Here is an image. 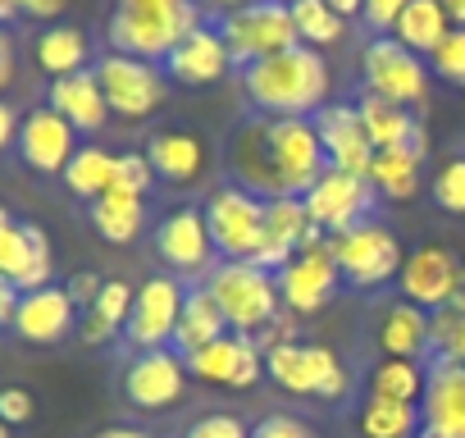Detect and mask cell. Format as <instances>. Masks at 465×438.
<instances>
[{
  "label": "cell",
  "instance_id": "49",
  "mask_svg": "<svg viewBox=\"0 0 465 438\" xmlns=\"http://www.w3.org/2000/svg\"><path fill=\"white\" fill-rule=\"evenodd\" d=\"M19 128H24L19 110H15L10 101H0V151H5V146H15V142H19Z\"/></svg>",
  "mask_w": 465,
  "mask_h": 438
},
{
  "label": "cell",
  "instance_id": "9",
  "mask_svg": "<svg viewBox=\"0 0 465 438\" xmlns=\"http://www.w3.org/2000/svg\"><path fill=\"white\" fill-rule=\"evenodd\" d=\"M329 252H333V261H338V270L351 288H379V284L397 279L401 265H406V252H401L397 234L388 224H374V219L329 238Z\"/></svg>",
  "mask_w": 465,
  "mask_h": 438
},
{
  "label": "cell",
  "instance_id": "13",
  "mask_svg": "<svg viewBox=\"0 0 465 438\" xmlns=\"http://www.w3.org/2000/svg\"><path fill=\"white\" fill-rule=\"evenodd\" d=\"M306 210H311V224H320L329 238L356 229L370 219L374 210V183L370 178H356V174H342V169H324L320 183L302 196Z\"/></svg>",
  "mask_w": 465,
  "mask_h": 438
},
{
  "label": "cell",
  "instance_id": "54",
  "mask_svg": "<svg viewBox=\"0 0 465 438\" xmlns=\"http://www.w3.org/2000/svg\"><path fill=\"white\" fill-rule=\"evenodd\" d=\"M442 10L451 15V24H456V28H465V0H442Z\"/></svg>",
  "mask_w": 465,
  "mask_h": 438
},
{
  "label": "cell",
  "instance_id": "57",
  "mask_svg": "<svg viewBox=\"0 0 465 438\" xmlns=\"http://www.w3.org/2000/svg\"><path fill=\"white\" fill-rule=\"evenodd\" d=\"M15 15H19V0H0V28H5Z\"/></svg>",
  "mask_w": 465,
  "mask_h": 438
},
{
  "label": "cell",
  "instance_id": "17",
  "mask_svg": "<svg viewBox=\"0 0 465 438\" xmlns=\"http://www.w3.org/2000/svg\"><path fill=\"white\" fill-rule=\"evenodd\" d=\"M51 238L37 224H19V219L0 205V274L15 279L19 293H37L51 284Z\"/></svg>",
  "mask_w": 465,
  "mask_h": 438
},
{
  "label": "cell",
  "instance_id": "59",
  "mask_svg": "<svg viewBox=\"0 0 465 438\" xmlns=\"http://www.w3.org/2000/svg\"><path fill=\"white\" fill-rule=\"evenodd\" d=\"M283 5H292V0H283Z\"/></svg>",
  "mask_w": 465,
  "mask_h": 438
},
{
  "label": "cell",
  "instance_id": "44",
  "mask_svg": "<svg viewBox=\"0 0 465 438\" xmlns=\"http://www.w3.org/2000/svg\"><path fill=\"white\" fill-rule=\"evenodd\" d=\"M406 5H411V0H365L361 19H365V28H370L374 37H388V33L397 28V19L406 15Z\"/></svg>",
  "mask_w": 465,
  "mask_h": 438
},
{
  "label": "cell",
  "instance_id": "43",
  "mask_svg": "<svg viewBox=\"0 0 465 438\" xmlns=\"http://www.w3.org/2000/svg\"><path fill=\"white\" fill-rule=\"evenodd\" d=\"M183 438H252V429L238 420V415H228V411H210V415H196Z\"/></svg>",
  "mask_w": 465,
  "mask_h": 438
},
{
  "label": "cell",
  "instance_id": "29",
  "mask_svg": "<svg viewBox=\"0 0 465 438\" xmlns=\"http://www.w3.org/2000/svg\"><path fill=\"white\" fill-rule=\"evenodd\" d=\"M451 15L442 10V0H411L406 5V15L397 19V28H392V37L406 46V51H415V55H433L447 37H451Z\"/></svg>",
  "mask_w": 465,
  "mask_h": 438
},
{
  "label": "cell",
  "instance_id": "7",
  "mask_svg": "<svg viewBox=\"0 0 465 438\" xmlns=\"http://www.w3.org/2000/svg\"><path fill=\"white\" fill-rule=\"evenodd\" d=\"M92 74H96V83L105 92L110 114H119V119H151L169 96V74L160 65H151V60H137V55L110 51V55L96 60Z\"/></svg>",
  "mask_w": 465,
  "mask_h": 438
},
{
  "label": "cell",
  "instance_id": "4",
  "mask_svg": "<svg viewBox=\"0 0 465 438\" xmlns=\"http://www.w3.org/2000/svg\"><path fill=\"white\" fill-rule=\"evenodd\" d=\"M201 288L214 297V306L223 311L232 333H261L279 311H283V293H279V274L252 265V261H219Z\"/></svg>",
  "mask_w": 465,
  "mask_h": 438
},
{
  "label": "cell",
  "instance_id": "52",
  "mask_svg": "<svg viewBox=\"0 0 465 438\" xmlns=\"http://www.w3.org/2000/svg\"><path fill=\"white\" fill-rule=\"evenodd\" d=\"M205 10H214L219 19H228V15H238V10H252V5H261V0H201Z\"/></svg>",
  "mask_w": 465,
  "mask_h": 438
},
{
  "label": "cell",
  "instance_id": "19",
  "mask_svg": "<svg viewBox=\"0 0 465 438\" xmlns=\"http://www.w3.org/2000/svg\"><path fill=\"white\" fill-rule=\"evenodd\" d=\"M183 361H187V374L205 383H228V388H252L265 374V352L256 347L252 333H223Z\"/></svg>",
  "mask_w": 465,
  "mask_h": 438
},
{
  "label": "cell",
  "instance_id": "5",
  "mask_svg": "<svg viewBox=\"0 0 465 438\" xmlns=\"http://www.w3.org/2000/svg\"><path fill=\"white\" fill-rule=\"evenodd\" d=\"M201 214H205V229H210L219 261H252L256 265V256L265 247V201L261 196H252L238 183H219L205 196Z\"/></svg>",
  "mask_w": 465,
  "mask_h": 438
},
{
  "label": "cell",
  "instance_id": "26",
  "mask_svg": "<svg viewBox=\"0 0 465 438\" xmlns=\"http://www.w3.org/2000/svg\"><path fill=\"white\" fill-rule=\"evenodd\" d=\"M51 110H55L60 119H69L74 133H101L105 119H110L105 92H101L96 74H87V69L51 83Z\"/></svg>",
  "mask_w": 465,
  "mask_h": 438
},
{
  "label": "cell",
  "instance_id": "58",
  "mask_svg": "<svg viewBox=\"0 0 465 438\" xmlns=\"http://www.w3.org/2000/svg\"><path fill=\"white\" fill-rule=\"evenodd\" d=\"M0 438H10V424L5 420H0Z\"/></svg>",
  "mask_w": 465,
  "mask_h": 438
},
{
  "label": "cell",
  "instance_id": "51",
  "mask_svg": "<svg viewBox=\"0 0 465 438\" xmlns=\"http://www.w3.org/2000/svg\"><path fill=\"white\" fill-rule=\"evenodd\" d=\"M10 83H15V42L0 28V87H10Z\"/></svg>",
  "mask_w": 465,
  "mask_h": 438
},
{
  "label": "cell",
  "instance_id": "8",
  "mask_svg": "<svg viewBox=\"0 0 465 438\" xmlns=\"http://www.w3.org/2000/svg\"><path fill=\"white\" fill-rule=\"evenodd\" d=\"M214 28H219V37L228 42L232 60H238L242 69L256 65V60H270L279 51L302 46L297 24H292V5H283V0H261V5H252V10H238V15L219 19Z\"/></svg>",
  "mask_w": 465,
  "mask_h": 438
},
{
  "label": "cell",
  "instance_id": "11",
  "mask_svg": "<svg viewBox=\"0 0 465 438\" xmlns=\"http://www.w3.org/2000/svg\"><path fill=\"white\" fill-rule=\"evenodd\" d=\"M155 256L173 270V279H196V284L219 265L201 205H178L160 219L155 224Z\"/></svg>",
  "mask_w": 465,
  "mask_h": 438
},
{
  "label": "cell",
  "instance_id": "46",
  "mask_svg": "<svg viewBox=\"0 0 465 438\" xmlns=\"http://www.w3.org/2000/svg\"><path fill=\"white\" fill-rule=\"evenodd\" d=\"M33 411H37V402H33V393L28 388H0V420H5L10 429H19V424H28L33 420Z\"/></svg>",
  "mask_w": 465,
  "mask_h": 438
},
{
  "label": "cell",
  "instance_id": "45",
  "mask_svg": "<svg viewBox=\"0 0 465 438\" xmlns=\"http://www.w3.org/2000/svg\"><path fill=\"white\" fill-rule=\"evenodd\" d=\"M252 438H320L302 415H288V411H274V415H265L256 429H252Z\"/></svg>",
  "mask_w": 465,
  "mask_h": 438
},
{
  "label": "cell",
  "instance_id": "27",
  "mask_svg": "<svg viewBox=\"0 0 465 438\" xmlns=\"http://www.w3.org/2000/svg\"><path fill=\"white\" fill-rule=\"evenodd\" d=\"M223 333H232L228 320H223V311L214 306V297L201 284H192L187 288V302H183V315H178V329H173V352L178 356H192V352L210 347Z\"/></svg>",
  "mask_w": 465,
  "mask_h": 438
},
{
  "label": "cell",
  "instance_id": "55",
  "mask_svg": "<svg viewBox=\"0 0 465 438\" xmlns=\"http://www.w3.org/2000/svg\"><path fill=\"white\" fill-rule=\"evenodd\" d=\"M329 5H333L342 19H351V15H361V5H365V0H329Z\"/></svg>",
  "mask_w": 465,
  "mask_h": 438
},
{
  "label": "cell",
  "instance_id": "2",
  "mask_svg": "<svg viewBox=\"0 0 465 438\" xmlns=\"http://www.w3.org/2000/svg\"><path fill=\"white\" fill-rule=\"evenodd\" d=\"M333 74L324 51L292 46L242 69V96L265 119H315L329 105Z\"/></svg>",
  "mask_w": 465,
  "mask_h": 438
},
{
  "label": "cell",
  "instance_id": "40",
  "mask_svg": "<svg viewBox=\"0 0 465 438\" xmlns=\"http://www.w3.org/2000/svg\"><path fill=\"white\" fill-rule=\"evenodd\" d=\"M433 201L447 214H465V155H451L433 174Z\"/></svg>",
  "mask_w": 465,
  "mask_h": 438
},
{
  "label": "cell",
  "instance_id": "41",
  "mask_svg": "<svg viewBox=\"0 0 465 438\" xmlns=\"http://www.w3.org/2000/svg\"><path fill=\"white\" fill-rule=\"evenodd\" d=\"M429 69H433V78H438V83H447V87H460V92H465V28H451V37L429 55Z\"/></svg>",
  "mask_w": 465,
  "mask_h": 438
},
{
  "label": "cell",
  "instance_id": "47",
  "mask_svg": "<svg viewBox=\"0 0 465 438\" xmlns=\"http://www.w3.org/2000/svg\"><path fill=\"white\" fill-rule=\"evenodd\" d=\"M101 288H105V279H101V274H87V270L69 279V297H74V306H92V302L101 297Z\"/></svg>",
  "mask_w": 465,
  "mask_h": 438
},
{
  "label": "cell",
  "instance_id": "31",
  "mask_svg": "<svg viewBox=\"0 0 465 438\" xmlns=\"http://www.w3.org/2000/svg\"><path fill=\"white\" fill-rule=\"evenodd\" d=\"M356 110H361V124H365L374 151H406L411 137H415V128H420V119L406 105H392V101L370 96V92L356 101Z\"/></svg>",
  "mask_w": 465,
  "mask_h": 438
},
{
  "label": "cell",
  "instance_id": "21",
  "mask_svg": "<svg viewBox=\"0 0 465 438\" xmlns=\"http://www.w3.org/2000/svg\"><path fill=\"white\" fill-rule=\"evenodd\" d=\"M232 51L228 42L219 37L214 24H196L169 55H164V74L183 87H210V83H223L232 74Z\"/></svg>",
  "mask_w": 465,
  "mask_h": 438
},
{
  "label": "cell",
  "instance_id": "53",
  "mask_svg": "<svg viewBox=\"0 0 465 438\" xmlns=\"http://www.w3.org/2000/svg\"><path fill=\"white\" fill-rule=\"evenodd\" d=\"M92 438H155L151 429H137V424H105L101 433H92Z\"/></svg>",
  "mask_w": 465,
  "mask_h": 438
},
{
  "label": "cell",
  "instance_id": "42",
  "mask_svg": "<svg viewBox=\"0 0 465 438\" xmlns=\"http://www.w3.org/2000/svg\"><path fill=\"white\" fill-rule=\"evenodd\" d=\"M155 183V169L142 151H124L119 164H114V192H128V196H146Z\"/></svg>",
  "mask_w": 465,
  "mask_h": 438
},
{
  "label": "cell",
  "instance_id": "18",
  "mask_svg": "<svg viewBox=\"0 0 465 438\" xmlns=\"http://www.w3.org/2000/svg\"><path fill=\"white\" fill-rule=\"evenodd\" d=\"M329 234L320 224H311V210L302 196H279V201H265V247L256 256L261 270L279 274L302 247L311 243H324Z\"/></svg>",
  "mask_w": 465,
  "mask_h": 438
},
{
  "label": "cell",
  "instance_id": "39",
  "mask_svg": "<svg viewBox=\"0 0 465 438\" xmlns=\"http://www.w3.org/2000/svg\"><path fill=\"white\" fill-rule=\"evenodd\" d=\"M429 356L433 365H465V315L442 306L429 315Z\"/></svg>",
  "mask_w": 465,
  "mask_h": 438
},
{
  "label": "cell",
  "instance_id": "15",
  "mask_svg": "<svg viewBox=\"0 0 465 438\" xmlns=\"http://www.w3.org/2000/svg\"><path fill=\"white\" fill-rule=\"evenodd\" d=\"M183 388H187V361L173 347L137 352L124 365V397L137 411H164L183 397Z\"/></svg>",
  "mask_w": 465,
  "mask_h": 438
},
{
  "label": "cell",
  "instance_id": "16",
  "mask_svg": "<svg viewBox=\"0 0 465 438\" xmlns=\"http://www.w3.org/2000/svg\"><path fill=\"white\" fill-rule=\"evenodd\" d=\"M315 133H320V146H324L329 169L370 178V164H374L379 151H374V142H370V133L361 124V110L351 101H329L315 114Z\"/></svg>",
  "mask_w": 465,
  "mask_h": 438
},
{
  "label": "cell",
  "instance_id": "10",
  "mask_svg": "<svg viewBox=\"0 0 465 438\" xmlns=\"http://www.w3.org/2000/svg\"><path fill=\"white\" fill-rule=\"evenodd\" d=\"M361 78L370 96H383L392 105H420L429 96V60L406 51L397 37H374L361 51Z\"/></svg>",
  "mask_w": 465,
  "mask_h": 438
},
{
  "label": "cell",
  "instance_id": "37",
  "mask_svg": "<svg viewBox=\"0 0 465 438\" xmlns=\"http://www.w3.org/2000/svg\"><path fill=\"white\" fill-rule=\"evenodd\" d=\"M370 183L388 201H411L420 192V160L411 151H379L370 164Z\"/></svg>",
  "mask_w": 465,
  "mask_h": 438
},
{
  "label": "cell",
  "instance_id": "50",
  "mask_svg": "<svg viewBox=\"0 0 465 438\" xmlns=\"http://www.w3.org/2000/svg\"><path fill=\"white\" fill-rule=\"evenodd\" d=\"M64 10V0H19V15L28 19H55Z\"/></svg>",
  "mask_w": 465,
  "mask_h": 438
},
{
  "label": "cell",
  "instance_id": "34",
  "mask_svg": "<svg viewBox=\"0 0 465 438\" xmlns=\"http://www.w3.org/2000/svg\"><path fill=\"white\" fill-rule=\"evenodd\" d=\"M424 388H429V374H424V365H420V361L383 356V361L370 370V397L420 406V402H424Z\"/></svg>",
  "mask_w": 465,
  "mask_h": 438
},
{
  "label": "cell",
  "instance_id": "35",
  "mask_svg": "<svg viewBox=\"0 0 465 438\" xmlns=\"http://www.w3.org/2000/svg\"><path fill=\"white\" fill-rule=\"evenodd\" d=\"M292 24H297L302 46H315V51H333L347 37V19L329 0H292Z\"/></svg>",
  "mask_w": 465,
  "mask_h": 438
},
{
  "label": "cell",
  "instance_id": "56",
  "mask_svg": "<svg viewBox=\"0 0 465 438\" xmlns=\"http://www.w3.org/2000/svg\"><path fill=\"white\" fill-rule=\"evenodd\" d=\"M451 311L465 315V265H460V279H456V293H451Z\"/></svg>",
  "mask_w": 465,
  "mask_h": 438
},
{
  "label": "cell",
  "instance_id": "14",
  "mask_svg": "<svg viewBox=\"0 0 465 438\" xmlns=\"http://www.w3.org/2000/svg\"><path fill=\"white\" fill-rule=\"evenodd\" d=\"M338 284H342V270H338V261H333V252H329V238L302 247V252L279 270V293H283V306H288L292 315H315V311H324V306L333 302Z\"/></svg>",
  "mask_w": 465,
  "mask_h": 438
},
{
  "label": "cell",
  "instance_id": "1",
  "mask_svg": "<svg viewBox=\"0 0 465 438\" xmlns=\"http://www.w3.org/2000/svg\"><path fill=\"white\" fill-rule=\"evenodd\" d=\"M329 169L315 119H265L252 114L228 137V174L261 201L306 196Z\"/></svg>",
  "mask_w": 465,
  "mask_h": 438
},
{
  "label": "cell",
  "instance_id": "25",
  "mask_svg": "<svg viewBox=\"0 0 465 438\" xmlns=\"http://www.w3.org/2000/svg\"><path fill=\"white\" fill-rule=\"evenodd\" d=\"M146 160H151L155 178H164L173 187H192L205 174V142L187 128H160L146 142Z\"/></svg>",
  "mask_w": 465,
  "mask_h": 438
},
{
  "label": "cell",
  "instance_id": "38",
  "mask_svg": "<svg viewBox=\"0 0 465 438\" xmlns=\"http://www.w3.org/2000/svg\"><path fill=\"white\" fill-rule=\"evenodd\" d=\"M420 406H406V402H383V397H370L361 406V438H415L420 433Z\"/></svg>",
  "mask_w": 465,
  "mask_h": 438
},
{
  "label": "cell",
  "instance_id": "32",
  "mask_svg": "<svg viewBox=\"0 0 465 438\" xmlns=\"http://www.w3.org/2000/svg\"><path fill=\"white\" fill-rule=\"evenodd\" d=\"M133 297H137V288H128L124 279H105L101 297L87 306V315H83V324H78L83 343L101 347V343H110L114 333H124V329H128V315H133Z\"/></svg>",
  "mask_w": 465,
  "mask_h": 438
},
{
  "label": "cell",
  "instance_id": "20",
  "mask_svg": "<svg viewBox=\"0 0 465 438\" xmlns=\"http://www.w3.org/2000/svg\"><path fill=\"white\" fill-rule=\"evenodd\" d=\"M456 279H460V261H456L447 247H433V243L415 247V252L406 256L401 274H397L401 302H411V306H420V311H429V315L442 311V306H451Z\"/></svg>",
  "mask_w": 465,
  "mask_h": 438
},
{
  "label": "cell",
  "instance_id": "24",
  "mask_svg": "<svg viewBox=\"0 0 465 438\" xmlns=\"http://www.w3.org/2000/svg\"><path fill=\"white\" fill-rule=\"evenodd\" d=\"M415 438H465V365H433Z\"/></svg>",
  "mask_w": 465,
  "mask_h": 438
},
{
  "label": "cell",
  "instance_id": "48",
  "mask_svg": "<svg viewBox=\"0 0 465 438\" xmlns=\"http://www.w3.org/2000/svg\"><path fill=\"white\" fill-rule=\"evenodd\" d=\"M19 302H24L19 284L0 274V329H5V324H15V311H19Z\"/></svg>",
  "mask_w": 465,
  "mask_h": 438
},
{
  "label": "cell",
  "instance_id": "33",
  "mask_svg": "<svg viewBox=\"0 0 465 438\" xmlns=\"http://www.w3.org/2000/svg\"><path fill=\"white\" fill-rule=\"evenodd\" d=\"M146 224V196H128V192H105L92 201V229L105 238V243H133Z\"/></svg>",
  "mask_w": 465,
  "mask_h": 438
},
{
  "label": "cell",
  "instance_id": "22",
  "mask_svg": "<svg viewBox=\"0 0 465 438\" xmlns=\"http://www.w3.org/2000/svg\"><path fill=\"white\" fill-rule=\"evenodd\" d=\"M19 160L37 174H64L69 160L78 155V133L69 119H60L51 105L46 110H33L24 114V128H19Z\"/></svg>",
  "mask_w": 465,
  "mask_h": 438
},
{
  "label": "cell",
  "instance_id": "28",
  "mask_svg": "<svg viewBox=\"0 0 465 438\" xmlns=\"http://www.w3.org/2000/svg\"><path fill=\"white\" fill-rule=\"evenodd\" d=\"M379 347L383 356H401V361L429 356V311L411 302H392L379 320Z\"/></svg>",
  "mask_w": 465,
  "mask_h": 438
},
{
  "label": "cell",
  "instance_id": "6",
  "mask_svg": "<svg viewBox=\"0 0 465 438\" xmlns=\"http://www.w3.org/2000/svg\"><path fill=\"white\" fill-rule=\"evenodd\" d=\"M265 374L297 397H324V402H342L351 388L347 365L338 361L333 347L324 343H283L274 352H265Z\"/></svg>",
  "mask_w": 465,
  "mask_h": 438
},
{
  "label": "cell",
  "instance_id": "30",
  "mask_svg": "<svg viewBox=\"0 0 465 438\" xmlns=\"http://www.w3.org/2000/svg\"><path fill=\"white\" fill-rule=\"evenodd\" d=\"M33 60H37L42 74H51V83H55V78H69V74H83L87 60H92L87 33H83V28H69V24H55V28H46V33L37 37Z\"/></svg>",
  "mask_w": 465,
  "mask_h": 438
},
{
  "label": "cell",
  "instance_id": "12",
  "mask_svg": "<svg viewBox=\"0 0 465 438\" xmlns=\"http://www.w3.org/2000/svg\"><path fill=\"white\" fill-rule=\"evenodd\" d=\"M187 302V284L173 274H155L137 288L133 297V315H128V347L133 352H155V347H173V329Z\"/></svg>",
  "mask_w": 465,
  "mask_h": 438
},
{
  "label": "cell",
  "instance_id": "3",
  "mask_svg": "<svg viewBox=\"0 0 465 438\" xmlns=\"http://www.w3.org/2000/svg\"><path fill=\"white\" fill-rule=\"evenodd\" d=\"M196 24H201L196 0H114L105 33L119 55L160 65Z\"/></svg>",
  "mask_w": 465,
  "mask_h": 438
},
{
  "label": "cell",
  "instance_id": "23",
  "mask_svg": "<svg viewBox=\"0 0 465 438\" xmlns=\"http://www.w3.org/2000/svg\"><path fill=\"white\" fill-rule=\"evenodd\" d=\"M24 343H37V347H51L60 338H69V329H78V306L69 297V288H37V293H24L19 311H15V324H10Z\"/></svg>",
  "mask_w": 465,
  "mask_h": 438
},
{
  "label": "cell",
  "instance_id": "36",
  "mask_svg": "<svg viewBox=\"0 0 465 438\" xmlns=\"http://www.w3.org/2000/svg\"><path fill=\"white\" fill-rule=\"evenodd\" d=\"M114 164H119V155H110L101 146H78V155L64 169V187L83 201H96L114 187Z\"/></svg>",
  "mask_w": 465,
  "mask_h": 438
}]
</instances>
